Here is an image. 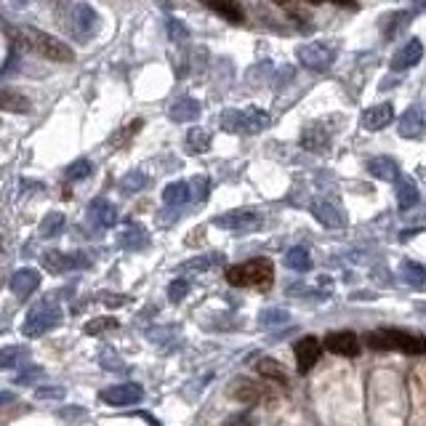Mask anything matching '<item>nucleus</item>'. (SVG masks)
<instances>
[{
    "instance_id": "nucleus-1",
    "label": "nucleus",
    "mask_w": 426,
    "mask_h": 426,
    "mask_svg": "<svg viewBox=\"0 0 426 426\" xmlns=\"http://www.w3.org/2000/svg\"><path fill=\"white\" fill-rule=\"evenodd\" d=\"M13 38H16L27 51L43 56L48 62H56V65L75 62V54H72V48H69L65 40L43 33V30H38V27H16V30H13Z\"/></svg>"
},
{
    "instance_id": "nucleus-2",
    "label": "nucleus",
    "mask_w": 426,
    "mask_h": 426,
    "mask_svg": "<svg viewBox=\"0 0 426 426\" xmlns=\"http://www.w3.org/2000/svg\"><path fill=\"white\" fill-rule=\"evenodd\" d=\"M365 341H368L371 349H400L405 354H426V339L418 336V333H410V330H400V328L371 330L365 336Z\"/></svg>"
},
{
    "instance_id": "nucleus-3",
    "label": "nucleus",
    "mask_w": 426,
    "mask_h": 426,
    "mask_svg": "<svg viewBox=\"0 0 426 426\" xmlns=\"http://www.w3.org/2000/svg\"><path fill=\"white\" fill-rule=\"evenodd\" d=\"M274 280V267L269 259H251L245 264L227 267V283L235 288H269Z\"/></svg>"
},
{
    "instance_id": "nucleus-4",
    "label": "nucleus",
    "mask_w": 426,
    "mask_h": 426,
    "mask_svg": "<svg viewBox=\"0 0 426 426\" xmlns=\"http://www.w3.org/2000/svg\"><path fill=\"white\" fill-rule=\"evenodd\" d=\"M272 125L269 112L259 110V107H248V110H224L221 112V128L227 133H262Z\"/></svg>"
},
{
    "instance_id": "nucleus-5",
    "label": "nucleus",
    "mask_w": 426,
    "mask_h": 426,
    "mask_svg": "<svg viewBox=\"0 0 426 426\" xmlns=\"http://www.w3.org/2000/svg\"><path fill=\"white\" fill-rule=\"evenodd\" d=\"M59 323H62V309H59L54 301H40V304H35L33 309L27 312L22 333L27 339H35V336H43L48 330H54Z\"/></svg>"
},
{
    "instance_id": "nucleus-6",
    "label": "nucleus",
    "mask_w": 426,
    "mask_h": 426,
    "mask_svg": "<svg viewBox=\"0 0 426 426\" xmlns=\"http://www.w3.org/2000/svg\"><path fill=\"white\" fill-rule=\"evenodd\" d=\"M298 62L306 69H315V72H325L336 62V43H325V40H315V43L298 45Z\"/></svg>"
},
{
    "instance_id": "nucleus-7",
    "label": "nucleus",
    "mask_w": 426,
    "mask_h": 426,
    "mask_svg": "<svg viewBox=\"0 0 426 426\" xmlns=\"http://www.w3.org/2000/svg\"><path fill=\"white\" fill-rule=\"evenodd\" d=\"M213 224H216V227H221V230L240 232V235H245V232L262 230L264 216L259 213V211H251V208H235V211H227V213L216 216V219H213Z\"/></svg>"
},
{
    "instance_id": "nucleus-8",
    "label": "nucleus",
    "mask_w": 426,
    "mask_h": 426,
    "mask_svg": "<svg viewBox=\"0 0 426 426\" xmlns=\"http://www.w3.org/2000/svg\"><path fill=\"white\" fill-rule=\"evenodd\" d=\"M142 400L144 389L139 383H115L101 392V403L112 405V408H128V405H139Z\"/></svg>"
},
{
    "instance_id": "nucleus-9",
    "label": "nucleus",
    "mask_w": 426,
    "mask_h": 426,
    "mask_svg": "<svg viewBox=\"0 0 426 426\" xmlns=\"http://www.w3.org/2000/svg\"><path fill=\"white\" fill-rule=\"evenodd\" d=\"M43 264L48 272H72V269H86L91 259L86 253H59V251H48L43 253Z\"/></svg>"
},
{
    "instance_id": "nucleus-10",
    "label": "nucleus",
    "mask_w": 426,
    "mask_h": 426,
    "mask_svg": "<svg viewBox=\"0 0 426 426\" xmlns=\"http://www.w3.org/2000/svg\"><path fill=\"white\" fill-rule=\"evenodd\" d=\"M325 349L341 357H357L360 354V339L352 330H333L325 336Z\"/></svg>"
},
{
    "instance_id": "nucleus-11",
    "label": "nucleus",
    "mask_w": 426,
    "mask_h": 426,
    "mask_svg": "<svg viewBox=\"0 0 426 426\" xmlns=\"http://www.w3.org/2000/svg\"><path fill=\"white\" fill-rule=\"evenodd\" d=\"M296 362H298V373H309L315 368V362L320 360L323 354V344L315 336H304L301 341H296Z\"/></svg>"
},
{
    "instance_id": "nucleus-12",
    "label": "nucleus",
    "mask_w": 426,
    "mask_h": 426,
    "mask_svg": "<svg viewBox=\"0 0 426 426\" xmlns=\"http://www.w3.org/2000/svg\"><path fill=\"white\" fill-rule=\"evenodd\" d=\"M72 27H75V33L86 40L91 35L99 30V13L96 9L91 6V3H77L75 9H72Z\"/></svg>"
},
{
    "instance_id": "nucleus-13",
    "label": "nucleus",
    "mask_w": 426,
    "mask_h": 426,
    "mask_svg": "<svg viewBox=\"0 0 426 426\" xmlns=\"http://www.w3.org/2000/svg\"><path fill=\"white\" fill-rule=\"evenodd\" d=\"M312 216H315L323 227H328V230H341V227L347 224L344 211H341L336 203H330V200H315V203H312Z\"/></svg>"
},
{
    "instance_id": "nucleus-14",
    "label": "nucleus",
    "mask_w": 426,
    "mask_h": 426,
    "mask_svg": "<svg viewBox=\"0 0 426 426\" xmlns=\"http://www.w3.org/2000/svg\"><path fill=\"white\" fill-rule=\"evenodd\" d=\"M424 59V43L418 40V38H413V40H408V43L397 51V54L392 56V62H389V67H392L394 72H403V69H410V67H415L418 62Z\"/></svg>"
},
{
    "instance_id": "nucleus-15",
    "label": "nucleus",
    "mask_w": 426,
    "mask_h": 426,
    "mask_svg": "<svg viewBox=\"0 0 426 426\" xmlns=\"http://www.w3.org/2000/svg\"><path fill=\"white\" fill-rule=\"evenodd\" d=\"M88 219H91V224L99 227V230H110V227L118 224V208L112 206L110 200L99 197V200H94V203L88 206Z\"/></svg>"
},
{
    "instance_id": "nucleus-16",
    "label": "nucleus",
    "mask_w": 426,
    "mask_h": 426,
    "mask_svg": "<svg viewBox=\"0 0 426 426\" xmlns=\"http://www.w3.org/2000/svg\"><path fill=\"white\" fill-rule=\"evenodd\" d=\"M392 120H394L392 104H376V107H368L360 115V125L365 131H383Z\"/></svg>"
},
{
    "instance_id": "nucleus-17",
    "label": "nucleus",
    "mask_w": 426,
    "mask_h": 426,
    "mask_svg": "<svg viewBox=\"0 0 426 426\" xmlns=\"http://www.w3.org/2000/svg\"><path fill=\"white\" fill-rule=\"evenodd\" d=\"M424 131H426V118L418 107L405 110V115L397 120V133H400L403 139H421Z\"/></svg>"
},
{
    "instance_id": "nucleus-18",
    "label": "nucleus",
    "mask_w": 426,
    "mask_h": 426,
    "mask_svg": "<svg viewBox=\"0 0 426 426\" xmlns=\"http://www.w3.org/2000/svg\"><path fill=\"white\" fill-rule=\"evenodd\" d=\"M11 293L16 298H27V296H33L38 291V285H40V272L33 269V267H24L19 272H13L11 277Z\"/></svg>"
},
{
    "instance_id": "nucleus-19",
    "label": "nucleus",
    "mask_w": 426,
    "mask_h": 426,
    "mask_svg": "<svg viewBox=\"0 0 426 426\" xmlns=\"http://www.w3.org/2000/svg\"><path fill=\"white\" fill-rule=\"evenodd\" d=\"M365 168H368V174H371L373 179H381V181H394V179H400V163H397L394 157H389V155L371 157V160L365 163Z\"/></svg>"
},
{
    "instance_id": "nucleus-20",
    "label": "nucleus",
    "mask_w": 426,
    "mask_h": 426,
    "mask_svg": "<svg viewBox=\"0 0 426 426\" xmlns=\"http://www.w3.org/2000/svg\"><path fill=\"white\" fill-rule=\"evenodd\" d=\"M168 118L174 123H189V120H197L200 118V101L192 96H179L168 107Z\"/></svg>"
},
{
    "instance_id": "nucleus-21",
    "label": "nucleus",
    "mask_w": 426,
    "mask_h": 426,
    "mask_svg": "<svg viewBox=\"0 0 426 426\" xmlns=\"http://www.w3.org/2000/svg\"><path fill=\"white\" fill-rule=\"evenodd\" d=\"M33 110V101L19 94V91H13L9 86H0V112H13V115H24V112Z\"/></svg>"
},
{
    "instance_id": "nucleus-22",
    "label": "nucleus",
    "mask_w": 426,
    "mask_h": 426,
    "mask_svg": "<svg viewBox=\"0 0 426 426\" xmlns=\"http://www.w3.org/2000/svg\"><path fill=\"white\" fill-rule=\"evenodd\" d=\"M301 147L312 150V152H328L330 133L325 131V125H323V123H312V125L301 133Z\"/></svg>"
},
{
    "instance_id": "nucleus-23",
    "label": "nucleus",
    "mask_w": 426,
    "mask_h": 426,
    "mask_svg": "<svg viewBox=\"0 0 426 426\" xmlns=\"http://www.w3.org/2000/svg\"><path fill=\"white\" fill-rule=\"evenodd\" d=\"M230 394H232V400L251 405V403H259V400H262L264 389L259 383H253L251 379H235L230 386Z\"/></svg>"
},
{
    "instance_id": "nucleus-24",
    "label": "nucleus",
    "mask_w": 426,
    "mask_h": 426,
    "mask_svg": "<svg viewBox=\"0 0 426 426\" xmlns=\"http://www.w3.org/2000/svg\"><path fill=\"white\" fill-rule=\"evenodd\" d=\"M421 200V192H418V184H415L410 176H400L397 179V206L400 211H410V208L418 206Z\"/></svg>"
},
{
    "instance_id": "nucleus-25",
    "label": "nucleus",
    "mask_w": 426,
    "mask_h": 426,
    "mask_svg": "<svg viewBox=\"0 0 426 426\" xmlns=\"http://www.w3.org/2000/svg\"><path fill=\"white\" fill-rule=\"evenodd\" d=\"M118 242H120V248H125V251H142V248H147V242H150V235H147V230H144L142 224H128L118 235Z\"/></svg>"
},
{
    "instance_id": "nucleus-26",
    "label": "nucleus",
    "mask_w": 426,
    "mask_h": 426,
    "mask_svg": "<svg viewBox=\"0 0 426 426\" xmlns=\"http://www.w3.org/2000/svg\"><path fill=\"white\" fill-rule=\"evenodd\" d=\"M211 11H216L219 16H224L227 22L232 24H240L245 19V13H242V6L237 0H203Z\"/></svg>"
},
{
    "instance_id": "nucleus-27",
    "label": "nucleus",
    "mask_w": 426,
    "mask_h": 426,
    "mask_svg": "<svg viewBox=\"0 0 426 426\" xmlns=\"http://www.w3.org/2000/svg\"><path fill=\"white\" fill-rule=\"evenodd\" d=\"M189 197H192V189H189V184H186V181H171V184L163 189L165 206H171V208L184 206Z\"/></svg>"
},
{
    "instance_id": "nucleus-28",
    "label": "nucleus",
    "mask_w": 426,
    "mask_h": 426,
    "mask_svg": "<svg viewBox=\"0 0 426 426\" xmlns=\"http://www.w3.org/2000/svg\"><path fill=\"white\" fill-rule=\"evenodd\" d=\"M285 267L293 269V272H309L312 269V256H309L306 248L296 245V248H291V251L285 253Z\"/></svg>"
},
{
    "instance_id": "nucleus-29",
    "label": "nucleus",
    "mask_w": 426,
    "mask_h": 426,
    "mask_svg": "<svg viewBox=\"0 0 426 426\" xmlns=\"http://www.w3.org/2000/svg\"><path fill=\"white\" fill-rule=\"evenodd\" d=\"M211 150V133L206 128H192L186 133V152L189 155H203Z\"/></svg>"
},
{
    "instance_id": "nucleus-30",
    "label": "nucleus",
    "mask_w": 426,
    "mask_h": 426,
    "mask_svg": "<svg viewBox=\"0 0 426 426\" xmlns=\"http://www.w3.org/2000/svg\"><path fill=\"white\" fill-rule=\"evenodd\" d=\"M67 227V219L65 213H59V211H51V213H45L43 221H40V235L43 237H59Z\"/></svg>"
},
{
    "instance_id": "nucleus-31",
    "label": "nucleus",
    "mask_w": 426,
    "mask_h": 426,
    "mask_svg": "<svg viewBox=\"0 0 426 426\" xmlns=\"http://www.w3.org/2000/svg\"><path fill=\"white\" fill-rule=\"evenodd\" d=\"M410 19H413V13H408V11L389 13V22H386V27H383V38H386V40H394V38H397V35L403 33L405 27L410 24Z\"/></svg>"
},
{
    "instance_id": "nucleus-32",
    "label": "nucleus",
    "mask_w": 426,
    "mask_h": 426,
    "mask_svg": "<svg viewBox=\"0 0 426 426\" xmlns=\"http://www.w3.org/2000/svg\"><path fill=\"white\" fill-rule=\"evenodd\" d=\"M30 352L24 347H0V371H9V368H16L27 360Z\"/></svg>"
},
{
    "instance_id": "nucleus-33",
    "label": "nucleus",
    "mask_w": 426,
    "mask_h": 426,
    "mask_svg": "<svg viewBox=\"0 0 426 426\" xmlns=\"http://www.w3.org/2000/svg\"><path fill=\"white\" fill-rule=\"evenodd\" d=\"M256 371L262 373L264 379H272V381H277V383H288V373H285V368L277 360H272V357H264V360L256 365Z\"/></svg>"
},
{
    "instance_id": "nucleus-34",
    "label": "nucleus",
    "mask_w": 426,
    "mask_h": 426,
    "mask_svg": "<svg viewBox=\"0 0 426 426\" xmlns=\"http://www.w3.org/2000/svg\"><path fill=\"white\" fill-rule=\"evenodd\" d=\"M403 280L410 288H426V269L415 262H403Z\"/></svg>"
},
{
    "instance_id": "nucleus-35",
    "label": "nucleus",
    "mask_w": 426,
    "mask_h": 426,
    "mask_svg": "<svg viewBox=\"0 0 426 426\" xmlns=\"http://www.w3.org/2000/svg\"><path fill=\"white\" fill-rule=\"evenodd\" d=\"M291 320V315L285 312V309H264L262 315H259V325L262 328H280V325H285Z\"/></svg>"
},
{
    "instance_id": "nucleus-36",
    "label": "nucleus",
    "mask_w": 426,
    "mask_h": 426,
    "mask_svg": "<svg viewBox=\"0 0 426 426\" xmlns=\"http://www.w3.org/2000/svg\"><path fill=\"white\" fill-rule=\"evenodd\" d=\"M147 184H150V179H147V174H142V171H131V174H125L120 179V189L125 192V195L142 192Z\"/></svg>"
},
{
    "instance_id": "nucleus-37",
    "label": "nucleus",
    "mask_w": 426,
    "mask_h": 426,
    "mask_svg": "<svg viewBox=\"0 0 426 426\" xmlns=\"http://www.w3.org/2000/svg\"><path fill=\"white\" fill-rule=\"evenodd\" d=\"M224 262V256L221 253H211V256H200V259H192V262L181 264V269L184 272H206L211 267H216V264Z\"/></svg>"
},
{
    "instance_id": "nucleus-38",
    "label": "nucleus",
    "mask_w": 426,
    "mask_h": 426,
    "mask_svg": "<svg viewBox=\"0 0 426 426\" xmlns=\"http://www.w3.org/2000/svg\"><path fill=\"white\" fill-rule=\"evenodd\" d=\"M91 171H94V163H91L88 157H80V160H75V163L67 165L65 176L69 179V181H80V179L91 176Z\"/></svg>"
},
{
    "instance_id": "nucleus-39",
    "label": "nucleus",
    "mask_w": 426,
    "mask_h": 426,
    "mask_svg": "<svg viewBox=\"0 0 426 426\" xmlns=\"http://www.w3.org/2000/svg\"><path fill=\"white\" fill-rule=\"evenodd\" d=\"M45 381V371L43 368H38V365H27L19 376H16V383H22V386H38V383Z\"/></svg>"
},
{
    "instance_id": "nucleus-40",
    "label": "nucleus",
    "mask_w": 426,
    "mask_h": 426,
    "mask_svg": "<svg viewBox=\"0 0 426 426\" xmlns=\"http://www.w3.org/2000/svg\"><path fill=\"white\" fill-rule=\"evenodd\" d=\"M269 72H272V62H262V65H256L248 69V83L251 86H259V83H264L267 77H269Z\"/></svg>"
},
{
    "instance_id": "nucleus-41",
    "label": "nucleus",
    "mask_w": 426,
    "mask_h": 426,
    "mask_svg": "<svg viewBox=\"0 0 426 426\" xmlns=\"http://www.w3.org/2000/svg\"><path fill=\"white\" fill-rule=\"evenodd\" d=\"M168 38H171L174 43H186V40H189L186 24H181L179 19H168Z\"/></svg>"
},
{
    "instance_id": "nucleus-42",
    "label": "nucleus",
    "mask_w": 426,
    "mask_h": 426,
    "mask_svg": "<svg viewBox=\"0 0 426 426\" xmlns=\"http://www.w3.org/2000/svg\"><path fill=\"white\" fill-rule=\"evenodd\" d=\"M189 184H192L189 186V189H192V197L203 203V200L208 197V192H211V181H208V176H195Z\"/></svg>"
},
{
    "instance_id": "nucleus-43",
    "label": "nucleus",
    "mask_w": 426,
    "mask_h": 426,
    "mask_svg": "<svg viewBox=\"0 0 426 426\" xmlns=\"http://www.w3.org/2000/svg\"><path fill=\"white\" fill-rule=\"evenodd\" d=\"M112 328H118V320H112V317H99V320H91V323H88L86 333L96 336L101 330H112Z\"/></svg>"
},
{
    "instance_id": "nucleus-44",
    "label": "nucleus",
    "mask_w": 426,
    "mask_h": 426,
    "mask_svg": "<svg viewBox=\"0 0 426 426\" xmlns=\"http://www.w3.org/2000/svg\"><path fill=\"white\" fill-rule=\"evenodd\" d=\"M186 293H189V283H186V280H181V277L168 285V298H171L174 304H179V301H181Z\"/></svg>"
},
{
    "instance_id": "nucleus-45",
    "label": "nucleus",
    "mask_w": 426,
    "mask_h": 426,
    "mask_svg": "<svg viewBox=\"0 0 426 426\" xmlns=\"http://www.w3.org/2000/svg\"><path fill=\"white\" fill-rule=\"evenodd\" d=\"M99 360H101V368H107V371H125V365H123V360L120 357H118V354H115V352H101V357H99Z\"/></svg>"
},
{
    "instance_id": "nucleus-46",
    "label": "nucleus",
    "mask_w": 426,
    "mask_h": 426,
    "mask_svg": "<svg viewBox=\"0 0 426 426\" xmlns=\"http://www.w3.org/2000/svg\"><path fill=\"white\" fill-rule=\"evenodd\" d=\"M35 394L40 397V400H65V389L62 386H38L35 389Z\"/></svg>"
},
{
    "instance_id": "nucleus-47",
    "label": "nucleus",
    "mask_w": 426,
    "mask_h": 426,
    "mask_svg": "<svg viewBox=\"0 0 426 426\" xmlns=\"http://www.w3.org/2000/svg\"><path fill=\"white\" fill-rule=\"evenodd\" d=\"M293 77V67H283L280 72H277V80H274V86H285L288 80Z\"/></svg>"
},
{
    "instance_id": "nucleus-48",
    "label": "nucleus",
    "mask_w": 426,
    "mask_h": 426,
    "mask_svg": "<svg viewBox=\"0 0 426 426\" xmlns=\"http://www.w3.org/2000/svg\"><path fill=\"white\" fill-rule=\"evenodd\" d=\"M59 415L62 418H77V415H83L80 408H59Z\"/></svg>"
},
{
    "instance_id": "nucleus-49",
    "label": "nucleus",
    "mask_w": 426,
    "mask_h": 426,
    "mask_svg": "<svg viewBox=\"0 0 426 426\" xmlns=\"http://www.w3.org/2000/svg\"><path fill=\"white\" fill-rule=\"evenodd\" d=\"M224 426H251V421H248L245 415H235V418H230Z\"/></svg>"
},
{
    "instance_id": "nucleus-50",
    "label": "nucleus",
    "mask_w": 426,
    "mask_h": 426,
    "mask_svg": "<svg viewBox=\"0 0 426 426\" xmlns=\"http://www.w3.org/2000/svg\"><path fill=\"white\" fill-rule=\"evenodd\" d=\"M9 403H16V394H13V392H0V405H9Z\"/></svg>"
},
{
    "instance_id": "nucleus-51",
    "label": "nucleus",
    "mask_w": 426,
    "mask_h": 426,
    "mask_svg": "<svg viewBox=\"0 0 426 426\" xmlns=\"http://www.w3.org/2000/svg\"><path fill=\"white\" fill-rule=\"evenodd\" d=\"M272 3H277V6H288L291 0H272Z\"/></svg>"
},
{
    "instance_id": "nucleus-52",
    "label": "nucleus",
    "mask_w": 426,
    "mask_h": 426,
    "mask_svg": "<svg viewBox=\"0 0 426 426\" xmlns=\"http://www.w3.org/2000/svg\"><path fill=\"white\" fill-rule=\"evenodd\" d=\"M333 3H341V6H347V3H352V0H333Z\"/></svg>"
},
{
    "instance_id": "nucleus-53",
    "label": "nucleus",
    "mask_w": 426,
    "mask_h": 426,
    "mask_svg": "<svg viewBox=\"0 0 426 426\" xmlns=\"http://www.w3.org/2000/svg\"><path fill=\"white\" fill-rule=\"evenodd\" d=\"M306 3H323V0H306Z\"/></svg>"
}]
</instances>
